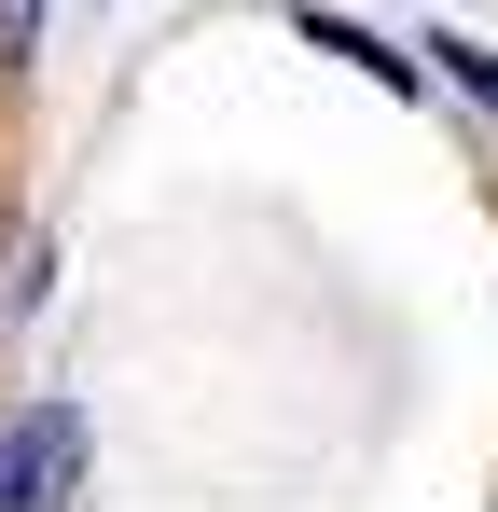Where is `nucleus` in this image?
I'll return each mask as SVG.
<instances>
[{
    "label": "nucleus",
    "mask_w": 498,
    "mask_h": 512,
    "mask_svg": "<svg viewBox=\"0 0 498 512\" xmlns=\"http://www.w3.org/2000/svg\"><path fill=\"white\" fill-rule=\"evenodd\" d=\"M56 499H83V416L70 402L0 429V512H56Z\"/></svg>",
    "instance_id": "nucleus-1"
},
{
    "label": "nucleus",
    "mask_w": 498,
    "mask_h": 512,
    "mask_svg": "<svg viewBox=\"0 0 498 512\" xmlns=\"http://www.w3.org/2000/svg\"><path fill=\"white\" fill-rule=\"evenodd\" d=\"M291 28H305V42H319V56H360V70H374V84H388V97H415V56H388V42H374V28H346V14H319V0H305V14H291Z\"/></svg>",
    "instance_id": "nucleus-2"
},
{
    "label": "nucleus",
    "mask_w": 498,
    "mask_h": 512,
    "mask_svg": "<svg viewBox=\"0 0 498 512\" xmlns=\"http://www.w3.org/2000/svg\"><path fill=\"white\" fill-rule=\"evenodd\" d=\"M28 277H42V250H28V236H0V333L28 319Z\"/></svg>",
    "instance_id": "nucleus-3"
},
{
    "label": "nucleus",
    "mask_w": 498,
    "mask_h": 512,
    "mask_svg": "<svg viewBox=\"0 0 498 512\" xmlns=\"http://www.w3.org/2000/svg\"><path fill=\"white\" fill-rule=\"evenodd\" d=\"M429 56H443V70H457V84H471V97L498 111V56H485V42H429Z\"/></svg>",
    "instance_id": "nucleus-4"
},
{
    "label": "nucleus",
    "mask_w": 498,
    "mask_h": 512,
    "mask_svg": "<svg viewBox=\"0 0 498 512\" xmlns=\"http://www.w3.org/2000/svg\"><path fill=\"white\" fill-rule=\"evenodd\" d=\"M28 42H42V0H0V70H28Z\"/></svg>",
    "instance_id": "nucleus-5"
}]
</instances>
